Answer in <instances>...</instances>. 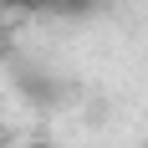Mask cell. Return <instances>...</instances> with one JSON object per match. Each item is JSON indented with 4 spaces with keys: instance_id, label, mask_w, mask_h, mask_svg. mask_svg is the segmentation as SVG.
Instances as JSON below:
<instances>
[{
    "instance_id": "obj_2",
    "label": "cell",
    "mask_w": 148,
    "mask_h": 148,
    "mask_svg": "<svg viewBox=\"0 0 148 148\" xmlns=\"http://www.w3.org/2000/svg\"><path fill=\"white\" fill-rule=\"evenodd\" d=\"M143 148H148V143H143Z\"/></svg>"
},
{
    "instance_id": "obj_1",
    "label": "cell",
    "mask_w": 148,
    "mask_h": 148,
    "mask_svg": "<svg viewBox=\"0 0 148 148\" xmlns=\"http://www.w3.org/2000/svg\"><path fill=\"white\" fill-rule=\"evenodd\" d=\"M0 5H46V0H0Z\"/></svg>"
}]
</instances>
